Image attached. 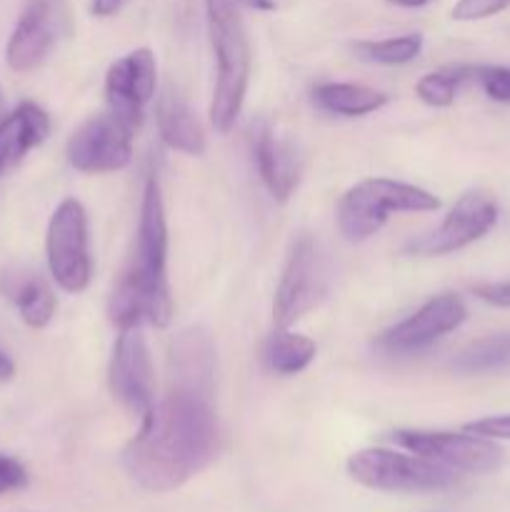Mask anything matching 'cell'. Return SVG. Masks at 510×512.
I'll return each mask as SVG.
<instances>
[{
  "mask_svg": "<svg viewBox=\"0 0 510 512\" xmlns=\"http://www.w3.org/2000/svg\"><path fill=\"white\" fill-rule=\"evenodd\" d=\"M470 293L493 308L510 310V283H478L470 288Z\"/></svg>",
  "mask_w": 510,
  "mask_h": 512,
  "instance_id": "cell-29",
  "label": "cell"
},
{
  "mask_svg": "<svg viewBox=\"0 0 510 512\" xmlns=\"http://www.w3.org/2000/svg\"><path fill=\"white\" fill-rule=\"evenodd\" d=\"M133 133L113 113L85 120L68 140V163L80 173H115L133 158Z\"/></svg>",
  "mask_w": 510,
  "mask_h": 512,
  "instance_id": "cell-10",
  "label": "cell"
},
{
  "mask_svg": "<svg viewBox=\"0 0 510 512\" xmlns=\"http://www.w3.org/2000/svg\"><path fill=\"white\" fill-rule=\"evenodd\" d=\"M450 370L458 375L510 373V333H495L470 343L450 360Z\"/></svg>",
  "mask_w": 510,
  "mask_h": 512,
  "instance_id": "cell-20",
  "label": "cell"
},
{
  "mask_svg": "<svg viewBox=\"0 0 510 512\" xmlns=\"http://www.w3.org/2000/svg\"><path fill=\"white\" fill-rule=\"evenodd\" d=\"M325 295V265L318 243L300 235L293 243L273 298V320L278 328H290L295 320L315 308Z\"/></svg>",
  "mask_w": 510,
  "mask_h": 512,
  "instance_id": "cell-8",
  "label": "cell"
},
{
  "mask_svg": "<svg viewBox=\"0 0 510 512\" xmlns=\"http://www.w3.org/2000/svg\"><path fill=\"white\" fill-rule=\"evenodd\" d=\"M473 80H478L490 100L510 105V65H480L475 68Z\"/></svg>",
  "mask_w": 510,
  "mask_h": 512,
  "instance_id": "cell-25",
  "label": "cell"
},
{
  "mask_svg": "<svg viewBox=\"0 0 510 512\" xmlns=\"http://www.w3.org/2000/svg\"><path fill=\"white\" fill-rule=\"evenodd\" d=\"M390 5H398V8H423L430 0H388Z\"/></svg>",
  "mask_w": 510,
  "mask_h": 512,
  "instance_id": "cell-33",
  "label": "cell"
},
{
  "mask_svg": "<svg viewBox=\"0 0 510 512\" xmlns=\"http://www.w3.org/2000/svg\"><path fill=\"white\" fill-rule=\"evenodd\" d=\"M50 133V118L40 105L20 103L13 113L0 118V173L18 165Z\"/></svg>",
  "mask_w": 510,
  "mask_h": 512,
  "instance_id": "cell-16",
  "label": "cell"
},
{
  "mask_svg": "<svg viewBox=\"0 0 510 512\" xmlns=\"http://www.w3.org/2000/svg\"><path fill=\"white\" fill-rule=\"evenodd\" d=\"M108 385L120 405L140 420L155 408V373L140 325L120 330L108 365Z\"/></svg>",
  "mask_w": 510,
  "mask_h": 512,
  "instance_id": "cell-9",
  "label": "cell"
},
{
  "mask_svg": "<svg viewBox=\"0 0 510 512\" xmlns=\"http://www.w3.org/2000/svg\"><path fill=\"white\" fill-rule=\"evenodd\" d=\"M28 485V470L10 455L0 453V495L13 493Z\"/></svg>",
  "mask_w": 510,
  "mask_h": 512,
  "instance_id": "cell-28",
  "label": "cell"
},
{
  "mask_svg": "<svg viewBox=\"0 0 510 512\" xmlns=\"http://www.w3.org/2000/svg\"><path fill=\"white\" fill-rule=\"evenodd\" d=\"M215 390L173 383L123 450V468L138 488L170 493L203 473L218 453Z\"/></svg>",
  "mask_w": 510,
  "mask_h": 512,
  "instance_id": "cell-1",
  "label": "cell"
},
{
  "mask_svg": "<svg viewBox=\"0 0 510 512\" xmlns=\"http://www.w3.org/2000/svg\"><path fill=\"white\" fill-rule=\"evenodd\" d=\"M355 55L368 63L378 65H405L415 60L423 50V35L420 33H405L398 38H383V40H360L353 45Z\"/></svg>",
  "mask_w": 510,
  "mask_h": 512,
  "instance_id": "cell-24",
  "label": "cell"
},
{
  "mask_svg": "<svg viewBox=\"0 0 510 512\" xmlns=\"http://www.w3.org/2000/svg\"><path fill=\"white\" fill-rule=\"evenodd\" d=\"M250 148H253L255 165H258L260 180L275 200L285 203L300 183V155L293 143L280 140L268 123L258 120L250 130Z\"/></svg>",
  "mask_w": 510,
  "mask_h": 512,
  "instance_id": "cell-15",
  "label": "cell"
},
{
  "mask_svg": "<svg viewBox=\"0 0 510 512\" xmlns=\"http://www.w3.org/2000/svg\"><path fill=\"white\" fill-rule=\"evenodd\" d=\"M125 5V0H90V15L95 18H110Z\"/></svg>",
  "mask_w": 510,
  "mask_h": 512,
  "instance_id": "cell-30",
  "label": "cell"
},
{
  "mask_svg": "<svg viewBox=\"0 0 510 512\" xmlns=\"http://www.w3.org/2000/svg\"><path fill=\"white\" fill-rule=\"evenodd\" d=\"M155 83H158V63L153 50H130L128 55L115 60L105 75L108 110L130 130H138L143 123L145 105L155 95Z\"/></svg>",
  "mask_w": 510,
  "mask_h": 512,
  "instance_id": "cell-12",
  "label": "cell"
},
{
  "mask_svg": "<svg viewBox=\"0 0 510 512\" xmlns=\"http://www.w3.org/2000/svg\"><path fill=\"white\" fill-rule=\"evenodd\" d=\"M210 48L215 55V88L210 123L218 133H230L243 110L250 83V43L238 0H205Z\"/></svg>",
  "mask_w": 510,
  "mask_h": 512,
  "instance_id": "cell-2",
  "label": "cell"
},
{
  "mask_svg": "<svg viewBox=\"0 0 510 512\" xmlns=\"http://www.w3.org/2000/svg\"><path fill=\"white\" fill-rule=\"evenodd\" d=\"M348 475L358 485L380 493H440L458 483V473L420 455L388 448H365L348 458Z\"/></svg>",
  "mask_w": 510,
  "mask_h": 512,
  "instance_id": "cell-5",
  "label": "cell"
},
{
  "mask_svg": "<svg viewBox=\"0 0 510 512\" xmlns=\"http://www.w3.org/2000/svg\"><path fill=\"white\" fill-rule=\"evenodd\" d=\"M3 293L13 300L25 325L40 330L55 315V293L38 273H8L0 280Z\"/></svg>",
  "mask_w": 510,
  "mask_h": 512,
  "instance_id": "cell-18",
  "label": "cell"
},
{
  "mask_svg": "<svg viewBox=\"0 0 510 512\" xmlns=\"http://www.w3.org/2000/svg\"><path fill=\"white\" fill-rule=\"evenodd\" d=\"M440 200L430 190L390 178H365L345 190L338 203V228L350 243L373 238L390 213H433Z\"/></svg>",
  "mask_w": 510,
  "mask_h": 512,
  "instance_id": "cell-3",
  "label": "cell"
},
{
  "mask_svg": "<svg viewBox=\"0 0 510 512\" xmlns=\"http://www.w3.org/2000/svg\"><path fill=\"white\" fill-rule=\"evenodd\" d=\"M15 375V363L10 360L8 353H3L0 350V383H8V380H13Z\"/></svg>",
  "mask_w": 510,
  "mask_h": 512,
  "instance_id": "cell-31",
  "label": "cell"
},
{
  "mask_svg": "<svg viewBox=\"0 0 510 512\" xmlns=\"http://www.w3.org/2000/svg\"><path fill=\"white\" fill-rule=\"evenodd\" d=\"M148 295V323L165 328L173 318V298L168 285V223L160 183L155 175L145 180L138 220V250L130 265Z\"/></svg>",
  "mask_w": 510,
  "mask_h": 512,
  "instance_id": "cell-4",
  "label": "cell"
},
{
  "mask_svg": "<svg viewBox=\"0 0 510 512\" xmlns=\"http://www.w3.org/2000/svg\"><path fill=\"white\" fill-rule=\"evenodd\" d=\"M393 443L408 453L420 455L453 473L485 475L503 465V450L495 440L473 433H443V430H395Z\"/></svg>",
  "mask_w": 510,
  "mask_h": 512,
  "instance_id": "cell-7",
  "label": "cell"
},
{
  "mask_svg": "<svg viewBox=\"0 0 510 512\" xmlns=\"http://www.w3.org/2000/svg\"><path fill=\"white\" fill-rule=\"evenodd\" d=\"M315 348L313 340L308 335L290 333L288 328H278V333L270 335V340L265 343V365H268L270 373L275 375H298L308 368L315 360Z\"/></svg>",
  "mask_w": 510,
  "mask_h": 512,
  "instance_id": "cell-21",
  "label": "cell"
},
{
  "mask_svg": "<svg viewBox=\"0 0 510 512\" xmlns=\"http://www.w3.org/2000/svg\"><path fill=\"white\" fill-rule=\"evenodd\" d=\"M108 315L110 323L118 330L133 328V325H140L143 320H148V295H145L138 275L130 268L120 275L118 285L110 293Z\"/></svg>",
  "mask_w": 510,
  "mask_h": 512,
  "instance_id": "cell-22",
  "label": "cell"
},
{
  "mask_svg": "<svg viewBox=\"0 0 510 512\" xmlns=\"http://www.w3.org/2000/svg\"><path fill=\"white\" fill-rule=\"evenodd\" d=\"M463 430L465 433L480 435V438L510 440V415H490V418L473 420Z\"/></svg>",
  "mask_w": 510,
  "mask_h": 512,
  "instance_id": "cell-27",
  "label": "cell"
},
{
  "mask_svg": "<svg viewBox=\"0 0 510 512\" xmlns=\"http://www.w3.org/2000/svg\"><path fill=\"white\" fill-rule=\"evenodd\" d=\"M240 8H253V10H275L273 0H238Z\"/></svg>",
  "mask_w": 510,
  "mask_h": 512,
  "instance_id": "cell-32",
  "label": "cell"
},
{
  "mask_svg": "<svg viewBox=\"0 0 510 512\" xmlns=\"http://www.w3.org/2000/svg\"><path fill=\"white\" fill-rule=\"evenodd\" d=\"M473 73V65H450V68H440L418 80L415 95H418L425 105H430V108H448V105H453L455 98H458V90L463 88L468 80H473Z\"/></svg>",
  "mask_w": 510,
  "mask_h": 512,
  "instance_id": "cell-23",
  "label": "cell"
},
{
  "mask_svg": "<svg viewBox=\"0 0 510 512\" xmlns=\"http://www.w3.org/2000/svg\"><path fill=\"white\" fill-rule=\"evenodd\" d=\"M510 8V0H458L453 5V18L463 20V23H473V20L493 18V15L503 13Z\"/></svg>",
  "mask_w": 510,
  "mask_h": 512,
  "instance_id": "cell-26",
  "label": "cell"
},
{
  "mask_svg": "<svg viewBox=\"0 0 510 512\" xmlns=\"http://www.w3.org/2000/svg\"><path fill=\"white\" fill-rule=\"evenodd\" d=\"M498 223V203L485 190H470V193L460 195L458 203L450 208L443 223L433 230V233L423 235V238L413 240L408 245L410 253L415 255H448L455 250L465 248V245L475 243Z\"/></svg>",
  "mask_w": 510,
  "mask_h": 512,
  "instance_id": "cell-11",
  "label": "cell"
},
{
  "mask_svg": "<svg viewBox=\"0 0 510 512\" xmlns=\"http://www.w3.org/2000/svg\"><path fill=\"white\" fill-rule=\"evenodd\" d=\"M5 113V95H3V88H0V118H3Z\"/></svg>",
  "mask_w": 510,
  "mask_h": 512,
  "instance_id": "cell-34",
  "label": "cell"
},
{
  "mask_svg": "<svg viewBox=\"0 0 510 512\" xmlns=\"http://www.w3.org/2000/svg\"><path fill=\"white\" fill-rule=\"evenodd\" d=\"M155 118H158L160 138H163V143L168 148L185 155L205 153L203 125H200V120L195 118L190 105L178 93H173V90L163 93V98L158 100Z\"/></svg>",
  "mask_w": 510,
  "mask_h": 512,
  "instance_id": "cell-17",
  "label": "cell"
},
{
  "mask_svg": "<svg viewBox=\"0 0 510 512\" xmlns=\"http://www.w3.org/2000/svg\"><path fill=\"white\" fill-rule=\"evenodd\" d=\"M60 28V0H30L10 33L5 60L15 73H30L53 50Z\"/></svg>",
  "mask_w": 510,
  "mask_h": 512,
  "instance_id": "cell-14",
  "label": "cell"
},
{
  "mask_svg": "<svg viewBox=\"0 0 510 512\" xmlns=\"http://www.w3.org/2000/svg\"><path fill=\"white\" fill-rule=\"evenodd\" d=\"M48 270L65 293H83L90 285L93 263L88 245V213L83 203L65 198L50 215L45 235Z\"/></svg>",
  "mask_w": 510,
  "mask_h": 512,
  "instance_id": "cell-6",
  "label": "cell"
},
{
  "mask_svg": "<svg viewBox=\"0 0 510 512\" xmlns=\"http://www.w3.org/2000/svg\"><path fill=\"white\" fill-rule=\"evenodd\" d=\"M313 100L320 110L343 118H360V115L375 113L388 103L383 90L368 88L358 83H320L315 85Z\"/></svg>",
  "mask_w": 510,
  "mask_h": 512,
  "instance_id": "cell-19",
  "label": "cell"
},
{
  "mask_svg": "<svg viewBox=\"0 0 510 512\" xmlns=\"http://www.w3.org/2000/svg\"><path fill=\"white\" fill-rule=\"evenodd\" d=\"M465 318H468V308H465L460 295H435L403 323L385 330L378 338V345L388 353H418V350L430 348L440 338L458 330L465 323Z\"/></svg>",
  "mask_w": 510,
  "mask_h": 512,
  "instance_id": "cell-13",
  "label": "cell"
}]
</instances>
